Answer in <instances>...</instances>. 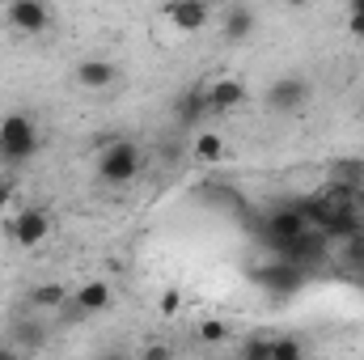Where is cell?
I'll return each mask as SVG.
<instances>
[{"instance_id":"cell-1","label":"cell","mask_w":364,"mask_h":360,"mask_svg":"<svg viewBox=\"0 0 364 360\" xmlns=\"http://www.w3.org/2000/svg\"><path fill=\"white\" fill-rule=\"evenodd\" d=\"M250 229H255V242H259V246H267V250H275V255H284L301 233H309L305 216H301L292 203H284V208H272V212L255 216V221H250Z\"/></svg>"},{"instance_id":"cell-2","label":"cell","mask_w":364,"mask_h":360,"mask_svg":"<svg viewBox=\"0 0 364 360\" xmlns=\"http://www.w3.org/2000/svg\"><path fill=\"white\" fill-rule=\"evenodd\" d=\"M38 149H43V136H38V127H34L30 115L13 110V115L0 119V162H9V166H26Z\"/></svg>"},{"instance_id":"cell-3","label":"cell","mask_w":364,"mask_h":360,"mask_svg":"<svg viewBox=\"0 0 364 360\" xmlns=\"http://www.w3.org/2000/svg\"><path fill=\"white\" fill-rule=\"evenodd\" d=\"M140 174V144L132 140H110L97 157V179L110 182V186H123Z\"/></svg>"},{"instance_id":"cell-4","label":"cell","mask_w":364,"mask_h":360,"mask_svg":"<svg viewBox=\"0 0 364 360\" xmlns=\"http://www.w3.org/2000/svg\"><path fill=\"white\" fill-rule=\"evenodd\" d=\"M263 106L272 110V115H296V110H305L309 106V81L305 77H275L267 93H263Z\"/></svg>"},{"instance_id":"cell-5","label":"cell","mask_w":364,"mask_h":360,"mask_svg":"<svg viewBox=\"0 0 364 360\" xmlns=\"http://www.w3.org/2000/svg\"><path fill=\"white\" fill-rule=\"evenodd\" d=\"M250 280H255L263 292H272V297H292V292H301L305 271L292 268V263H284V259H275V263H263V268H250Z\"/></svg>"},{"instance_id":"cell-6","label":"cell","mask_w":364,"mask_h":360,"mask_svg":"<svg viewBox=\"0 0 364 360\" xmlns=\"http://www.w3.org/2000/svg\"><path fill=\"white\" fill-rule=\"evenodd\" d=\"M47 233H51V216H47V208H21V212L9 221V238H13L21 250H34Z\"/></svg>"},{"instance_id":"cell-7","label":"cell","mask_w":364,"mask_h":360,"mask_svg":"<svg viewBox=\"0 0 364 360\" xmlns=\"http://www.w3.org/2000/svg\"><path fill=\"white\" fill-rule=\"evenodd\" d=\"M326 250H331V238L326 233H318V229H309V233H301L284 255H275V259H284V263H292V268H301L309 275V268H318L322 259H326Z\"/></svg>"},{"instance_id":"cell-8","label":"cell","mask_w":364,"mask_h":360,"mask_svg":"<svg viewBox=\"0 0 364 360\" xmlns=\"http://www.w3.org/2000/svg\"><path fill=\"white\" fill-rule=\"evenodd\" d=\"M9 26L17 34H43L51 26V9L38 4V0H13L9 4Z\"/></svg>"},{"instance_id":"cell-9","label":"cell","mask_w":364,"mask_h":360,"mask_svg":"<svg viewBox=\"0 0 364 360\" xmlns=\"http://www.w3.org/2000/svg\"><path fill=\"white\" fill-rule=\"evenodd\" d=\"M255 30H259V13L250 4H225L220 9V34H225V43H246Z\"/></svg>"},{"instance_id":"cell-10","label":"cell","mask_w":364,"mask_h":360,"mask_svg":"<svg viewBox=\"0 0 364 360\" xmlns=\"http://www.w3.org/2000/svg\"><path fill=\"white\" fill-rule=\"evenodd\" d=\"M203 102H208V115H229V110H237L246 102V85L233 81V77H220V81H212L203 90Z\"/></svg>"},{"instance_id":"cell-11","label":"cell","mask_w":364,"mask_h":360,"mask_svg":"<svg viewBox=\"0 0 364 360\" xmlns=\"http://www.w3.org/2000/svg\"><path fill=\"white\" fill-rule=\"evenodd\" d=\"M166 17L174 21V30H182V34H199L212 21V9L203 0H174V4H166Z\"/></svg>"},{"instance_id":"cell-12","label":"cell","mask_w":364,"mask_h":360,"mask_svg":"<svg viewBox=\"0 0 364 360\" xmlns=\"http://www.w3.org/2000/svg\"><path fill=\"white\" fill-rule=\"evenodd\" d=\"M9 348H17V352H34V348H43L47 344V327L38 322V318H13V327H9Z\"/></svg>"},{"instance_id":"cell-13","label":"cell","mask_w":364,"mask_h":360,"mask_svg":"<svg viewBox=\"0 0 364 360\" xmlns=\"http://www.w3.org/2000/svg\"><path fill=\"white\" fill-rule=\"evenodd\" d=\"M114 73H119V68H114L110 60H81L73 77H77L81 90H106V85H114Z\"/></svg>"},{"instance_id":"cell-14","label":"cell","mask_w":364,"mask_h":360,"mask_svg":"<svg viewBox=\"0 0 364 360\" xmlns=\"http://www.w3.org/2000/svg\"><path fill=\"white\" fill-rule=\"evenodd\" d=\"M73 305H77L81 314H102V309L110 305V284H106V280H90V284H81L77 297H73Z\"/></svg>"},{"instance_id":"cell-15","label":"cell","mask_w":364,"mask_h":360,"mask_svg":"<svg viewBox=\"0 0 364 360\" xmlns=\"http://www.w3.org/2000/svg\"><path fill=\"white\" fill-rule=\"evenodd\" d=\"M203 115H208V102H203V90H186V93L178 97V102H174V119H178L182 127H195V123H199Z\"/></svg>"},{"instance_id":"cell-16","label":"cell","mask_w":364,"mask_h":360,"mask_svg":"<svg viewBox=\"0 0 364 360\" xmlns=\"http://www.w3.org/2000/svg\"><path fill=\"white\" fill-rule=\"evenodd\" d=\"M225 157V140L216 136V132H203V136H195V162H203V166H216Z\"/></svg>"},{"instance_id":"cell-17","label":"cell","mask_w":364,"mask_h":360,"mask_svg":"<svg viewBox=\"0 0 364 360\" xmlns=\"http://www.w3.org/2000/svg\"><path fill=\"white\" fill-rule=\"evenodd\" d=\"M68 301V292L60 288V284H38L34 292H30V305H38V309H60Z\"/></svg>"},{"instance_id":"cell-18","label":"cell","mask_w":364,"mask_h":360,"mask_svg":"<svg viewBox=\"0 0 364 360\" xmlns=\"http://www.w3.org/2000/svg\"><path fill=\"white\" fill-rule=\"evenodd\" d=\"M272 360H305L301 339H292V335H275L272 339Z\"/></svg>"},{"instance_id":"cell-19","label":"cell","mask_w":364,"mask_h":360,"mask_svg":"<svg viewBox=\"0 0 364 360\" xmlns=\"http://www.w3.org/2000/svg\"><path fill=\"white\" fill-rule=\"evenodd\" d=\"M237 360H272V335H250V339L242 344Z\"/></svg>"},{"instance_id":"cell-20","label":"cell","mask_w":364,"mask_h":360,"mask_svg":"<svg viewBox=\"0 0 364 360\" xmlns=\"http://www.w3.org/2000/svg\"><path fill=\"white\" fill-rule=\"evenodd\" d=\"M199 339H203V344H225V339H229V322L203 318V322H199Z\"/></svg>"},{"instance_id":"cell-21","label":"cell","mask_w":364,"mask_h":360,"mask_svg":"<svg viewBox=\"0 0 364 360\" xmlns=\"http://www.w3.org/2000/svg\"><path fill=\"white\" fill-rule=\"evenodd\" d=\"M157 309H161V318H178L182 292H178V288H166V292H161V301H157Z\"/></svg>"},{"instance_id":"cell-22","label":"cell","mask_w":364,"mask_h":360,"mask_svg":"<svg viewBox=\"0 0 364 360\" xmlns=\"http://www.w3.org/2000/svg\"><path fill=\"white\" fill-rule=\"evenodd\" d=\"M140 360H174V348H170V344H149V348L140 352Z\"/></svg>"},{"instance_id":"cell-23","label":"cell","mask_w":364,"mask_h":360,"mask_svg":"<svg viewBox=\"0 0 364 360\" xmlns=\"http://www.w3.org/2000/svg\"><path fill=\"white\" fill-rule=\"evenodd\" d=\"M348 34L364 38V13H348Z\"/></svg>"},{"instance_id":"cell-24","label":"cell","mask_w":364,"mask_h":360,"mask_svg":"<svg viewBox=\"0 0 364 360\" xmlns=\"http://www.w3.org/2000/svg\"><path fill=\"white\" fill-rule=\"evenodd\" d=\"M13 203V186L9 182H0V216H4V208Z\"/></svg>"},{"instance_id":"cell-25","label":"cell","mask_w":364,"mask_h":360,"mask_svg":"<svg viewBox=\"0 0 364 360\" xmlns=\"http://www.w3.org/2000/svg\"><path fill=\"white\" fill-rule=\"evenodd\" d=\"M0 360H21V352H17V348H9V344H4V348H0Z\"/></svg>"},{"instance_id":"cell-26","label":"cell","mask_w":364,"mask_h":360,"mask_svg":"<svg viewBox=\"0 0 364 360\" xmlns=\"http://www.w3.org/2000/svg\"><path fill=\"white\" fill-rule=\"evenodd\" d=\"M352 13H364V0H352Z\"/></svg>"},{"instance_id":"cell-27","label":"cell","mask_w":364,"mask_h":360,"mask_svg":"<svg viewBox=\"0 0 364 360\" xmlns=\"http://www.w3.org/2000/svg\"><path fill=\"white\" fill-rule=\"evenodd\" d=\"M102 360H123V356H119V352H106V356H102Z\"/></svg>"},{"instance_id":"cell-28","label":"cell","mask_w":364,"mask_h":360,"mask_svg":"<svg viewBox=\"0 0 364 360\" xmlns=\"http://www.w3.org/2000/svg\"><path fill=\"white\" fill-rule=\"evenodd\" d=\"M356 280H360V284H364V271H360V275H356Z\"/></svg>"},{"instance_id":"cell-29","label":"cell","mask_w":364,"mask_h":360,"mask_svg":"<svg viewBox=\"0 0 364 360\" xmlns=\"http://www.w3.org/2000/svg\"><path fill=\"white\" fill-rule=\"evenodd\" d=\"M360 115H364V102H360Z\"/></svg>"}]
</instances>
